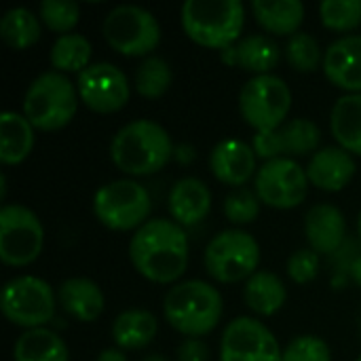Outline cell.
<instances>
[{
  "mask_svg": "<svg viewBox=\"0 0 361 361\" xmlns=\"http://www.w3.org/2000/svg\"><path fill=\"white\" fill-rule=\"evenodd\" d=\"M133 269L152 283H173L188 267V237L169 218H152L129 241Z\"/></svg>",
  "mask_w": 361,
  "mask_h": 361,
  "instance_id": "obj_1",
  "label": "cell"
},
{
  "mask_svg": "<svg viewBox=\"0 0 361 361\" xmlns=\"http://www.w3.org/2000/svg\"><path fill=\"white\" fill-rule=\"evenodd\" d=\"M173 157L169 131L150 118L123 125L110 142V159L127 176H150L161 171Z\"/></svg>",
  "mask_w": 361,
  "mask_h": 361,
  "instance_id": "obj_2",
  "label": "cell"
},
{
  "mask_svg": "<svg viewBox=\"0 0 361 361\" xmlns=\"http://www.w3.org/2000/svg\"><path fill=\"white\" fill-rule=\"evenodd\" d=\"M222 311L224 302L220 290L201 279L171 286L163 300L167 324L186 338H201L214 332L222 319Z\"/></svg>",
  "mask_w": 361,
  "mask_h": 361,
  "instance_id": "obj_3",
  "label": "cell"
},
{
  "mask_svg": "<svg viewBox=\"0 0 361 361\" xmlns=\"http://www.w3.org/2000/svg\"><path fill=\"white\" fill-rule=\"evenodd\" d=\"M180 21L197 44L226 51L241 40L245 6L241 0H188L180 8Z\"/></svg>",
  "mask_w": 361,
  "mask_h": 361,
  "instance_id": "obj_4",
  "label": "cell"
},
{
  "mask_svg": "<svg viewBox=\"0 0 361 361\" xmlns=\"http://www.w3.org/2000/svg\"><path fill=\"white\" fill-rule=\"evenodd\" d=\"M78 89L57 70L38 74L23 95V116L40 131H57L72 123L78 110Z\"/></svg>",
  "mask_w": 361,
  "mask_h": 361,
  "instance_id": "obj_5",
  "label": "cell"
},
{
  "mask_svg": "<svg viewBox=\"0 0 361 361\" xmlns=\"http://www.w3.org/2000/svg\"><path fill=\"white\" fill-rule=\"evenodd\" d=\"M150 192L135 180L108 182L93 197V214L110 231H137L150 220Z\"/></svg>",
  "mask_w": 361,
  "mask_h": 361,
  "instance_id": "obj_6",
  "label": "cell"
},
{
  "mask_svg": "<svg viewBox=\"0 0 361 361\" xmlns=\"http://www.w3.org/2000/svg\"><path fill=\"white\" fill-rule=\"evenodd\" d=\"M106 42L127 57H150L161 42V25L154 13L137 4H118L102 21Z\"/></svg>",
  "mask_w": 361,
  "mask_h": 361,
  "instance_id": "obj_7",
  "label": "cell"
},
{
  "mask_svg": "<svg viewBox=\"0 0 361 361\" xmlns=\"http://www.w3.org/2000/svg\"><path fill=\"white\" fill-rule=\"evenodd\" d=\"M203 264L207 275L220 283L247 281L258 271L260 245L250 233L241 228H228L218 233L207 243Z\"/></svg>",
  "mask_w": 361,
  "mask_h": 361,
  "instance_id": "obj_8",
  "label": "cell"
},
{
  "mask_svg": "<svg viewBox=\"0 0 361 361\" xmlns=\"http://www.w3.org/2000/svg\"><path fill=\"white\" fill-rule=\"evenodd\" d=\"M292 108V91L277 74L252 76L239 93V112L256 131H273L281 127Z\"/></svg>",
  "mask_w": 361,
  "mask_h": 361,
  "instance_id": "obj_9",
  "label": "cell"
},
{
  "mask_svg": "<svg viewBox=\"0 0 361 361\" xmlns=\"http://www.w3.org/2000/svg\"><path fill=\"white\" fill-rule=\"evenodd\" d=\"M0 309L13 326L23 330L47 328L55 315V292L44 279L21 275L4 283Z\"/></svg>",
  "mask_w": 361,
  "mask_h": 361,
  "instance_id": "obj_10",
  "label": "cell"
},
{
  "mask_svg": "<svg viewBox=\"0 0 361 361\" xmlns=\"http://www.w3.org/2000/svg\"><path fill=\"white\" fill-rule=\"evenodd\" d=\"M44 247L40 218L21 203H6L0 209V260L6 267L32 264Z\"/></svg>",
  "mask_w": 361,
  "mask_h": 361,
  "instance_id": "obj_11",
  "label": "cell"
},
{
  "mask_svg": "<svg viewBox=\"0 0 361 361\" xmlns=\"http://www.w3.org/2000/svg\"><path fill=\"white\" fill-rule=\"evenodd\" d=\"M307 169L294 159L264 161L254 178V190L260 203L273 209H294L309 195Z\"/></svg>",
  "mask_w": 361,
  "mask_h": 361,
  "instance_id": "obj_12",
  "label": "cell"
},
{
  "mask_svg": "<svg viewBox=\"0 0 361 361\" xmlns=\"http://www.w3.org/2000/svg\"><path fill=\"white\" fill-rule=\"evenodd\" d=\"M76 89L80 102L97 114L118 112L131 97L127 74L110 61H97L85 68L76 78Z\"/></svg>",
  "mask_w": 361,
  "mask_h": 361,
  "instance_id": "obj_13",
  "label": "cell"
},
{
  "mask_svg": "<svg viewBox=\"0 0 361 361\" xmlns=\"http://www.w3.org/2000/svg\"><path fill=\"white\" fill-rule=\"evenodd\" d=\"M220 361H283V349L262 322L237 317L222 332Z\"/></svg>",
  "mask_w": 361,
  "mask_h": 361,
  "instance_id": "obj_14",
  "label": "cell"
},
{
  "mask_svg": "<svg viewBox=\"0 0 361 361\" xmlns=\"http://www.w3.org/2000/svg\"><path fill=\"white\" fill-rule=\"evenodd\" d=\"M322 144V129L311 118H292L273 131H260L254 135L252 148L256 157L264 161L313 157Z\"/></svg>",
  "mask_w": 361,
  "mask_h": 361,
  "instance_id": "obj_15",
  "label": "cell"
},
{
  "mask_svg": "<svg viewBox=\"0 0 361 361\" xmlns=\"http://www.w3.org/2000/svg\"><path fill=\"white\" fill-rule=\"evenodd\" d=\"M256 161L258 157L252 144H245L235 137L218 142L209 152V169L214 178L235 188H243L252 178H256Z\"/></svg>",
  "mask_w": 361,
  "mask_h": 361,
  "instance_id": "obj_16",
  "label": "cell"
},
{
  "mask_svg": "<svg viewBox=\"0 0 361 361\" xmlns=\"http://www.w3.org/2000/svg\"><path fill=\"white\" fill-rule=\"evenodd\" d=\"M324 74L328 80L347 91L361 93V34H347L324 51Z\"/></svg>",
  "mask_w": 361,
  "mask_h": 361,
  "instance_id": "obj_17",
  "label": "cell"
},
{
  "mask_svg": "<svg viewBox=\"0 0 361 361\" xmlns=\"http://www.w3.org/2000/svg\"><path fill=\"white\" fill-rule=\"evenodd\" d=\"M355 171H357V165H355L353 154L341 146L319 148L307 165L309 182L326 192L343 190L353 180Z\"/></svg>",
  "mask_w": 361,
  "mask_h": 361,
  "instance_id": "obj_18",
  "label": "cell"
},
{
  "mask_svg": "<svg viewBox=\"0 0 361 361\" xmlns=\"http://www.w3.org/2000/svg\"><path fill=\"white\" fill-rule=\"evenodd\" d=\"M305 237L313 252L332 256L349 237L345 214L332 203H317L305 216Z\"/></svg>",
  "mask_w": 361,
  "mask_h": 361,
  "instance_id": "obj_19",
  "label": "cell"
},
{
  "mask_svg": "<svg viewBox=\"0 0 361 361\" xmlns=\"http://www.w3.org/2000/svg\"><path fill=\"white\" fill-rule=\"evenodd\" d=\"M279 59H281V49L267 34H250L224 51L226 63L252 72L254 76L273 74V68H277Z\"/></svg>",
  "mask_w": 361,
  "mask_h": 361,
  "instance_id": "obj_20",
  "label": "cell"
},
{
  "mask_svg": "<svg viewBox=\"0 0 361 361\" xmlns=\"http://www.w3.org/2000/svg\"><path fill=\"white\" fill-rule=\"evenodd\" d=\"M212 192L199 178H182L169 190V214L180 226H195L207 218Z\"/></svg>",
  "mask_w": 361,
  "mask_h": 361,
  "instance_id": "obj_21",
  "label": "cell"
},
{
  "mask_svg": "<svg viewBox=\"0 0 361 361\" xmlns=\"http://www.w3.org/2000/svg\"><path fill=\"white\" fill-rule=\"evenodd\" d=\"M57 300L68 315L85 324L95 322L106 307L102 288L87 277H70L61 281V286L57 288Z\"/></svg>",
  "mask_w": 361,
  "mask_h": 361,
  "instance_id": "obj_22",
  "label": "cell"
},
{
  "mask_svg": "<svg viewBox=\"0 0 361 361\" xmlns=\"http://www.w3.org/2000/svg\"><path fill=\"white\" fill-rule=\"evenodd\" d=\"M159 332L157 317L146 309H127L112 322V341L123 351L148 347Z\"/></svg>",
  "mask_w": 361,
  "mask_h": 361,
  "instance_id": "obj_23",
  "label": "cell"
},
{
  "mask_svg": "<svg viewBox=\"0 0 361 361\" xmlns=\"http://www.w3.org/2000/svg\"><path fill=\"white\" fill-rule=\"evenodd\" d=\"M256 21L275 36H294L305 21V4L300 0H254Z\"/></svg>",
  "mask_w": 361,
  "mask_h": 361,
  "instance_id": "obj_24",
  "label": "cell"
},
{
  "mask_svg": "<svg viewBox=\"0 0 361 361\" xmlns=\"http://www.w3.org/2000/svg\"><path fill=\"white\" fill-rule=\"evenodd\" d=\"M34 127L32 123L13 110L2 112L0 116V161L4 165L23 163L34 150Z\"/></svg>",
  "mask_w": 361,
  "mask_h": 361,
  "instance_id": "obj_25",
  "label": "cell"
},
{
  "mask_svg": "<svg viewBox=\"0 0 361 361\" xmlns=\"http://www.w3.org/2000/svg\"><path fill=\"white\" fill-rule=\"evenodd\" d=\"M243 298L250 311L260 317H271L283 309L288 300V288L279 275L271 271H256L243 288Z\"/></svg>",
  "mask_w": 361,
  "mask_h": 361,
  "instance_id": "obj_26",
  "label": "cell"
},
{
  "mask_svg": "<svg viewBox=\"0 0 361 361\" xmlns=\"http://www.w3.org/2000/svg\"><path fill=\"white\" fill-rule=\"evenodd\" d=\"M330 129L341 148L361 157V93H347L336 99L330 114Z\"/></svg>",
  "mask_w": 361,
  "mask_h": 361,
  "instance_id": "obj_27",
  "label": "cell"
},
{
  "mask_svg": "<svg viewBox=\"0 0 361 361\" xmlns=\"http://www.w3.org/2000/svg\"><path fill=\"white\" fill-rule=\"evenodd\" d=\"M13 361H70V351L57 332L36 328L25 330L17 338L13 347Z\"/></svg>",
  "mask_w": 361,
  "mask_h": 361,
  "instance_id": "obj_28",
  "label": "cell"
},
{
  "mask_svg": "<svg viewBox=\"0 0 361 361\" xmlns=\"http://www.w3.org/2000/svg\"><path fill=\"white\" fill-rule=\"evenodd\" d=\"M0 38L15 51L30 49L40 38V17L25 6L8 8L0 19Z\"/></svg>",
  "mask_w": 361,
  "mask_h": 361,
  "instance_id": "obj_29",
  "label": "cell"
},
{
  "mask_svg": "<svg viewBox=\"0 0 361 361\" xmlns=\"http://www.w3.org/2000/svg\"><path fill=\"white\" fill-rule=\"evenodd\" d=\"M89 59H91V42L78 32L57 36L49 53V61L53 70L61 74H70V72L80 74L85 68L91 66Z\"/></svg>",
  "mask_w": 361,
  "mask_h": 361,
  "instance_id": "obj_30",
  "label": "cell"
},
{
  "mask_svg": "<svg viewBox=\"0 0 361 361\" xmlns=\"http://www.w3.org/2000/svg\"><path fill=\"white\" fill-rule=\"evenodd\" d=\"M173 82V70L169 66L167 59L159 57V55H150L146 57L133 76V87L135 91L146 97V99H159L163 97L169 87Z\"/></svg>",
  "mask_w": 361,
  "mask_h": 361,
  "instance_id": "obj_31",
  "label": "cell"
},
{
  "mask_svg": "<svg viewBox=\"0 0 361 361\" xmlns=\"http://www.w3.org/2000/svg\"><path fill=\"white\" fill-rule=\"evenodd\" d=\"M286 61L296 70V72H315L319 66H324V53L317 42V38L309 32H296L294 36L288 38L283 47Z\"/></svg>",
  "mask_w": 361,
  "mask_h": 361,
  "instance_id": "obj_32",
  "label": "cell"
},
{
  "mask_svg": "<svg viewBox=\"0 0 361 361\" xmlns=\"http://www.w3.org/2000/svg\"><path fill=\"white\" fill-rule=\"evenodd\" d=\"M319 17L328 30L353 32L361 23V0H324Z\"/></svg>",
  "mask_w": 361,
  "mask_h": 361,
  "instance_id": "obj_33",
  "label": "cell"
},
{
  "mask_svg": "<svg viewBox=\"0 0 361 361\" xmlns=\"http://www.w3.org/2000/svg\"><path fill=\"white\" fill-rule=\"evenodd\" d=\"M40 21L59 36L70 34L80 17V6L74 0H42L38 8Z\"/></svg>",
  "mask_w": 361,
  "mask_h": 361,
  "instance_id": "obj_34",
  "label": "cell"
},
{
  "mask_svg": "<svg viewBox=\"0 0 361 361\" xmlns=\"http://www.w3.org/2000/svg\"><path fill=\"white\" fill-rule=\"evenodd\" d=\"M260 199L256 195V190L250 188H235L226 199H224V216L231 224L235 226H243V224H252L258 214H260Z\"/></svg>",
  "mask_w": 361,
  "mask_h": 361,
  "instance_id": "obj_35",
  "label": "cell"
},
{
  "mask_svg": "<svg viewBox=\"0 0 361 361\" xmlns=\"http://www.w3.org/2000/svg\"><path fill=\"white\" fill-rule=\"evenodd\" d=\"M283 361H332V351L324 338L302 334L288 343L283 349Z\"/></svg>",
  "mask_w": 361,
  "mask_h": 361,
  "instance_id": "obj_36",
  "label": "cell"
},
{
  "mask_svg": "<svg viewBox=\"0 0 361 361\" xmlns=\"http://www.w3.org/2000/svg\"><path fill=\"white\" fill-rule=\"evenodd\" d=\"M361 256V241L355 237H347L345 243L330 256V269H332V281L334 286H345L351 281L353 267Z\"/></svg>",
  "mask_w": 361,
  "mask_h": 361,
  "instance_id": "obj_37",
  "label": "cell"
},
{
  "mask_svg": "<svg viewBox=\"0 0 361 361\" xmlns=\"http://www.w3.org/2000/svg\"><path fill=\"white\" fill-rule=\"evenodd\" d=\"M319 254L313 252L311 247L309 250H296L290 258H288V264H286V271H288V277L298 283V286H305V283H311L317 275H319Z\"/></svg>",
  "mask_w": 361,
  "mask_h": 361,
  "instance_id": "obj_38",
  "label": "cell"
},
{
  "mask_svg": "<svg viewBox=\"0 0 361 361\" xmlns=\"http://www.w3.org/2000/svg\"><path fill=\"white\" fill-rule=\"evenodd\" d=\"M176 355L178 361H209V349L201 338H184Z\"/></svg>",
  "mask_w": 361,
  "mask_h": 361,
  "instance_id": "obj_39",
  "label": "cell"
},
{
  "mask_svg": "<svg viewBox=\"0 0 361 361\" xmlns=\"http://www.w3.org/2000/svg\"><path fill=\"white\" fill-rule=\"evenodd\" d=\"M95 361H129V360H127V355L123 353V349L112 347V349H104V351L97 355V360Z\"/></svg>",
  "mask_w": 361,
  "mask_h": 361,
  "instance_id": "obj_40",
  "label": "cell"
},
{
  "mask_svg": "<svg viewBox=\"0 0 361 361\" xmlns=\"http://www.w3.org/2000/svg\"><path fill=\"white\" fill-rule=\"evenodd\" d=\"M351 281H355V286L361 288V256L357 258L355 267H353V273H351Z\"/></svg>",
  "mask_w": 361,
  "mask_h": 361,
  "instance_id": "obj_41",
  "label": "cell"
},
{
  "mask_svg": "<svg viewBox=\"0 0 361 361\" xmlns=\"http://www.w3.org/2000/svg\"><path fill=\"white\" fill-rule=\"evenodd\" d=\"M142 361H167L161 353H152V355H146Z\"/></svg>",
  "mask_w": 361,
  "mask_h": 361,
  "instance_id": "obj_42",
  "label": "cell"
},
{
  "mask_svg": "<svg viewBox=\"0 0 361 361\" xmlns=\"http://www.w3.org/2000/svg\"><path fill=\"white\" fill-rule=\"evenodd\" d=\"M357 239L361 241V212H360V218H357Z\"/></svg>",
  "mask_w": 361,
  "mask_h": 361,
  "instance_id": "obj_43",
  "label": "cell"
},
{
  "mask_svg": "<svg viewBox=\"0 0 361 361\" xmlns=\"http://www.w3.org/2000/svg\"><path fill=\"white\" fill-rule=\"evenodd\" d=\"M355 361H361V355H360V357H357V360H355Z\"/></svg>",
  "mask_w": 361,
  "mask_h": 361,
  "instance_id": "obj_44",
  "label": "cell"
},
{
  "mask_svg": "<svg viewBox=\"0 0 361 361\" xmlns=\"http://www.w3.org/2000/svg\"><path fill=\"white\" fill-rule=\"evenodd\" d=\"M360 330H361V324H360Z\"/></svg>",
  "mask_w": 361,
  "mask_h": 361,
  "instance_id": "obj_45",
  "label": "cell"
}]
</instances>
